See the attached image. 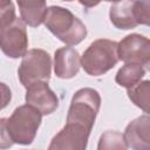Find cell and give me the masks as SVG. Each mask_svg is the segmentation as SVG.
I'll return each instance as SVG.
<instances>
[{
	"mask_svg": "<svg viewBox=\"0 0 150 150\" xmlns=\"http://www.w3.org/2000/svg\"><path fill=\"white\" fill-rule=\"evenodd\" d=\"M16 19L15 8L12 1L1 0L0 2V27L12 23Z\"/></svg>",
	"mask_w": 150,
	"mask_h": 150,
	"instance_id": "17",
	"label": "cell"
},
{
	"mask_svg": "<svg viewBox=\"0 0 150 150\" xmlns=\"http://www.w3.org/2000/svg\"><path fill=\"white\" fill-rule=\"evenodd\" d=\"M45 26L60 41L69 47L80 43L87 36L86 25L69 9L61 6L48 7Z\"/></svg>",
	"mask_w": 150,
	"mask_h": 150,
	"instance_id": "2",
	"label": "cell"
},
{
	"mask_svg": "<svg viewBox=\"0 0 150 150\" xmlns=\"http://www.w3.org/2000/svg\"><path fill=\"white\" fill-rule=\"evenodd\" d=\"M134 14L138 25L150 27V1H134Z\"/></svg>",
	"mask_w": 150,
	"mask_h": 150,
	"instance_id": "16",
	"label": "cell"
},
{
	"mask_svg": "<svg viewBox=\"0 0 150 150\" xmlns=\"http://www.w3.org/2000/svg\"><path fill=\"white\" fill-rule=\"evenodd\" d=\"M124 137L132 150H150V114L141 115L129 122Z\"/></svg>",
	"mask_w": 150,
	"mask_h": 150,
	"instance_id": "9",
	"label": "cell"
},
{
	"mask_svg": "<svg viewBox=\"0 0 150 150\" xmlns=\"http://www.w3.org/2000/svg\"><path fill=\"white\" fill-rule=\"evenodd\" d=\"M130 101L144 112L150 114V80L141 81L127 91Z\"/></svg>",
	"mask_w": 150,
	"mask_h": 150,
	"instance_id": "14",
	"label": "cell"
},
{
	"mask_svg": "<svg viewBox=\"0 0 150 150\" xmlns=\"http://www.w3.org/2000/svg\"><path fill=\"white\" fill-rule=\"evenodd\" d=\"M0 46L5 55L11 59L23 57L28 52V36L26 23L16 18L12 23L0 27Z\"/></svg>",
	"mask_w": 150,
	"mask_h": 150,
	"instance_id": "6",
	"label": "cell"
},
{
	"mask_svg": "<svg viewBox=\"0 0 150 150\" xmlns=\"http://www.w3.org/2000/svg\"><path fill=\"white\" fill-rule=\"evenodd\" d=\"M118 56L124 63L141 64L150 71V39L134 33L118 42Z\"/></svg>",
	"mask_w": 150,
	"mask_h": 150,
	"instance_id": "7",
	"label": "cell"
},
{
	"mask_svg": "<svg viewBox=\"0 0 150 150\" xmlns=\"http://www.w3.org/2000/svg\"><path fill=\"white\" fill-rule=\"evenodd\" d=\"M81 67V57L76 49L61 47L54 53V71L60 79H71L77 75Z\"/></svg>",
	"mask_w": 150,
	"mask_h": 150,
	"instance_id": "10",
	"label": "cell"
},
{
	"mask_svg": "<svg viewBox=\"0 0 150 150\" xmlns=\"http://www.w3.org/2000/svg\"><path fill=\"white\" fill-rule=\"evenodd\" d=\"M94 124L67 116L66 125L53 137L47 150H86Z\"/></svg>",
	"mask_w": 150,
	"mask_h": 150,
	"instance_id": "5",
	"label": "cell"
},
{
	"mask_svg": "<svg viewBox=\"0 0 150 150\" xmlns=\"http://www.w3.org/2000/svg\"><path fill=\"white\" fill-rule=\"evenodd\" d=\"M25 100L26 104L39 110L42 116L50 115L59 107V98L47 82H36L28 87Z\"/></svg>",
	"mask_w": 150,
	"mask_h": 150,
	"instance_id": "8",
	"label": "cell"
},
{
	"mask_svg": "<svg viewBox=\"0 0 150 150\" xmlns=\"http://www.w3.org/2000/svg\"><path fill=\"white\" fill-rule=\"evenodd\" d=\"M144 75H145V69L141 64L125 63L122 68L118 69L115 76V81L118 86L130 89L137 83H139Z\"/></svg>",
	"mask_w": 150,
	"mask_h": 150,
	"instance_id": "13",
	"label": "cell"
},
{
	"mask_svg": "<svg viewBox=\"0 0 150 150\" xmlns=\"http://www.w3.org/2000/svg\"><path fill=\"white\" fill-rule=\"evenodd\" d=\"M18 6L20 9L21 19L26 25L30 27H38L41 23H45L48 8L43 0L18 1Z\"/></svg>",
	"mask_w": 150,
	"mask_h": 150,
	"instance_id": "12",
	"label": "cell"
},
{
	"mask_svg": "<svg viewBox=\"0 0 150 150\" xmlns=\"http://www.w3.org/2000/svg\"><path fill=\"white\" fill-rule=\"evenodd\" d=\"M118 61V42L108 39L95 40L81 56L82 68L91 76L105 74L114 68Z\"/></svg>",
	"mask_w": 150,
	"mask_h": 150,
	"instance_id": "3",
	"label": "cell"
},
{
	"mask_svg": "<svg viewBox=\"0 0 150 150\" xmlns=\"http://www.w3.org/2000/svg\"><path fill=\"white\" fill-rule=\"evenodd\" d=\"M124 134L116 130L104 131L97 143V150H128Z\"/></svg>",
	"mask_w": 150,
	"mask_h": 150,
	"instance_id": "15",
	"label": "cell"
},
{
	"mask_svg": "<svg viewBox=\"0 0 150 150\" xmlns=\"http://www.w3.org/2000/svg\"><path fill=\"white\" fill-rule=\"evenodd\" d=\"M42 114L29 104L18 107L8 118H1V148L6 149L14 143L32 144L39 127Z\"/></svg>",
	"mask_w": 150,
	"mask_h": 150,
	"instance_id": "1",
	"label": "cell"
},
{
	"mask_svg": "<svg viewBox=\"0 0 150 150\" xmlns=\"http://www.w3.org/2000/svg\"><path fill=\"white\" fill-rule=\"evenodd\" d=\"M52 59L50 55L40 48L29 49L18 69V76L21 84L27 89L36 82H47L50 79Z\"/></svg>",
	"mask_w": 150,
	"mask_h": 150,
	"instance_id": "4",
	"label": "cell"
},
{
	"mask_svg": "<svg viewBox=\"0 0 150 150\" xmlns=\"http://www.w3.org/2000/svg\"><path fill=\"white\" fill-rule=\"evenodd\" d=\"M110 22L118 29H132L138 26L134 14V1L124 0L111 4L109 11Z\"/></svg>",
	"mask_w": 150,
	"mask_h": 150,
	"instance_id": "11",
	"label": "cell"
}]
</instances>
